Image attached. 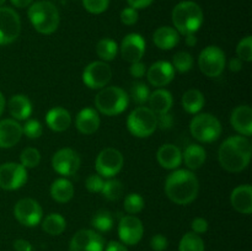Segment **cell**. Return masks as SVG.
Wrapping results in <instances>:
<instances>
[{
  "label": "cell",
  "instance_id": "cell-1",
  "mask_svg": "<svg viewBox=\"0 0 252 251\" xmlns=\"http://www.w3.org/2000/svg\"><path fill=\"white\" fill-rule=\"evenodd\" d=\"M252 154L251 142L244 135L228 138L220 145L218 159L221 167L229 172H240L250 164Z\"/></svg>",
  "mask_w": 252,
  "mask_h": 251
},
{
  "label": "cell",
  "instance_id": "cell-2",
  "mask_svg": "<svg viewBox=\"0 0 252 251\" xmlns=\"http://www.w3.org/2000/svg\"><path fill=\"white\" fill-rule=\"evenodd\" d=\"M199 191V182L189 170H176L166 177L165 192L174 203L189 204L196 199Z\"/></svg>",
  "mask_w": 252,
  "mask_h": 251
},
{
  "label": "cell",
  "instance_id": "cell-3",
  "mask_svg": "<svg viewBox=\"0 0 252 251\" xmlns=\"http://www.w3.org/2000/svg\"><path fill=\"white\" fill-rule=\"evenodd\" d=\"M175 30L179 33H194L203 24V11L194 1H181L174 7L171 14Z\"/></svg>",
  "mask_w": 252,
  "mask_h": 251
},
{
  "label": "cell",
  "instance_id": "cell-4",
  "mask_svg": "<svg viewBox=\"0 0 252 251\" xmlns=\"http://www.w3.org/2000/svg\"><path fill=\"white\" fill-rule=\"evenodd\" d=\"M29 19L34 30L42 34L56 32L61 21L58 9L48 0H41L31 4L29 9Z\"/></svg>",
  "mask_w": 252,
  "mask_h": 251
},
{
  "label": "cell",
  "instance_id": "cell-5",
  "mask_svg": "<svg viewBox=\"0 0 252 251\" xmlns=\"http://www.w3.org/2000/svg\"><path fill=\"white\" fill-rule=\"evenodd\" d=\"M129 96L118 86H107L101 89L95 97V106L106 116H117L127 110Z\"/></svg>",
  "mask_w": 252,
  "mask_h": 251
},
{
  "label": "cell",
  "instance_id": "cell-6",
  "mask_svg": "<svg viewBox=\"0 0 252 251\" xmlns=\"http://www.w3.org/2000/svg\"><path fill=\"white\" fill-rule=\"evenodd\" d=\"M192 137L202 143H212L221 134V125L216 116L211 113H199L189 123Z\"/></svg>",
  "mask_w": 252,
  "mask_h": 251
},
{
  "label": "cell",
  "instance_id": "cell-7",
  "mask_svg": "<svg viewBox=\"0 0 252 251\" xmlns=\"http://www.w3.org/2000/svg\"><path fill=\"white\" fill-rule=\"evenodd\" d=\"M127 127L134 137H150L158 128L157 115L149 107L140 106L133 110L128 116Z\"/></svg>",
  "mask_w": 252,
  "mask_h": 251
},
{
  "label": "cell",
  "instance_id": "cell-8",
  "mask_svg": "<svg viewBox=\"0 0 252 251\" xmlns=\"http://www.w3.org/2000/svg\"><path fill=\"white\" fill-rule=\"evenodd\" d=\"M225 53L217 46H208L199 53L198 65L208 78H217L225 69Z\"/></svg>",
  "mask_w": 252,
  "mask_h": 251
},
{
  "label": "cell",
  "instance_id": "cell-9",
  "mask_svg": "<svg viewBox=\"0 0 252 251\" xmlns=\"http://www.w3.org/2000/svg\"><path fill=\"white\" fill-rule=\"evenodd\" d=\"M123 162H125V159L120 150L115 148H106L101 150L100 154L97 155L95 167L101 177L111 179L122 170Z\"/></svg>",
  "mask_w": 252,
  "mask_h": 251
},
{
  "label": "cell",
  "instance_id": "cell-10",
  "mask_svg": "<svg viewBox=\"0 0 252 251\" xmlns=\"http://www.w3.org/2000/svg\"><path fill=\"white\" fill-rule=\"evenodd\" d=\"M21 32V20L11 7H0V44H10L16 41Z\"/></svg>",
  "mask_w": 252,
  "mask_h": 251
},
{
  "label": "cell",
  "instance_id": "cell-11",
  "mask_svg": "<svg viewBox=\"0 0 252 251\" xmlns=\"http://www.w3.org/2000/svg\"><path fill=\"white\" fill-rule=\"evenodd\" d=\"M112 69L105 62H93L83 71V81L90 89H102L110 83Z\"/></svg>",
  "mask_w": 252,
  "mask_h": 251
},
{
  "label": "cell",
  "instance_id": "cell-12",
  "mask_svg": "<svg viewBox=\"0 0 252 251\" xmlns=\"http://www.w3.org/2000/svg\"><path fill=\"white\" fill-rule=\"evenodd\" d=\"M27 181V170L17 162L0 165V188L14 191L24 186Z\"/></svg>",
  "mask_w": 252,
  "mask_h": 251
},
{
  "label": "cell",
  "instance_id": "cell-13",
  "mask_svg": "<svg viewBox=\"0 0 252 251\" xmlns=\"http://www.w3.org/2000/svg\"><path fill=\"white\" fill-rule=\"evenodd\" d=\"M105 239L97 231L81 229L76 231L69 244V251H103Z\"/></svg>",
  "mask_w": 252,
  "mask_h": 251
},
{
  "label": "cell",
  "instance_id": "cell-14",
  "mask_svg": "<svg viewBox=\"0 0 252 251\" xmlns=\"http://www.w3.org/2000/svg\"><path fill=\"white\" fill-rule=\"evenodd\" d=\"M41 206L32 198H22L15 204L14 216L20 224L25 226H36L42 220Z\"/></svg>",
  "mask_w": 252,
  "mask_h": 251
},
{
  "label": "cell",
  "instance_id": "cell-15",
  "mask_svg": "<svg viewBox=\"0 0 252 251\" xmlns=\"http://www.w3.org/2000/svg\"><path fill=\"white\" fill-rule=\"evenodd\" d=\"M81 164L80 157L75 150L70 148H63L58 150L52 157V166L54 171L63 176H71L79 170Z\"/></svg>",
  "mask_w": 252,
  "mask_h": 251
},
{
  "label": "cell",
  "instance_id": "cell-16",
  "mask_svg": "<svg viewBox=\"0 0 252 251\" xmlns=\"http://www.w3.org/2000/svg\"><path fill=\"white\" fill-rule=\"evenodd\" d=\"M143 234H144V226L139 218L132 214L121 218L118 224V236L122 244L135 245L142 240Z\"/></svg>",
  "mask_w": 252,
  "mask_h": 251
},
{
  "label": "cell",
  "instance_id": "cell-17",
  "mask_svg": "<svg viewBox=\"0 0 252 251\" xmlns=\"http://www.w3.org/2000/svg\"><path fill=\"white\" fill-rule=\"evenodd\" d=\"M145 53V39L139 33H129L121 43L122 58L128 63L139 62Z\"/></svg>",
  "mask_w": 252,
  "mask_h": 251
},
{
  "label": "cell",
  "instance_id": "cell-18",
  "mask_svg": "<svg viewBox=\"0 0 252 251\" xmlns=\"http://www.w3.org/2000/svg\"><path fill=\"white\" fill-rule=\"evenodd\" d=\"M147 78L153 86L162 88L174 80L175 69L169 62L159 61L150 66L147 73Z\"/></svg>",
  "mask_w": 252,
  "mask_h": 251
},
{
  "label": "cell",
  "instance_id": "cell-19",
  "mask_svg": "<svg viewBox=\"0 0 252 251\" xmlns=\"http://www.w3.org/2000/svg\"><path fill=\"white\" fill-rule=\"evenodd\" d=\"M22 126L15 120L0 121V148H12L22 137Z\"/></svg>",
  "mask_w": 252,
  "mask_h": 251
},
{
  "label": "cell",
  "instance_id": "cell-20",
  "mask_svg": "<svg viewBox=\"0 0 252 251\" xmlns=\"http://www.w3.org/2000/svg\"><path fill=\"white\" fill-rule=\"evenodd\" d=\"M230 123L236 132L244 137H250L252 134V110L250 106H238L231 112Z\"/></svg>",
  "mask_w": 252,
  "mask_h": 251
},
{
  "label": "cell",
  "instance_id": "cell-21",
  "mask_svg": "<svg viewBox=\"0 0 252 251\" xmlns=\"http://www.w3.org/2000/svg\"><path fill=\"white\" fill-rule=\"evenodd\" d=\"M157 159L160 166L167 170H174L181 165L182 153L179 147L174 144H164L157 153Z\"/></svg>",
  "mask_w": 252,
  "mask_h": 251
},
{
  "label": "cell",
  "instance_id": "cell-22",
  "mask_svg": "<svg viewBox=\"0 0 252 251\" xmlns=\"http://www.w3.org/2000/svg\"><path fill=\"white\" fill-rule=\"evenodd\" d=\"M231 206L241 214H251L252 212V187L250 185L239 186L231 192Z\"/></svg>",
  "mask_w": 252,
  "mask_h": 251
},
{
  "label": "cell",
  "instance_id": "cell-23",
  "mask_svg": "<svg viewBox=\"0 0 252 251\" xmlns=\"http://www.w3.org/2000/svg\"><path fill=\"white\" fill-rule=\"evenodd\" d=\"M76 128L83 134H93L100 127V117L94 108H84L76 116Z\"/></svg>",
  "mask_w": 252,
  "mask_h": 251
},
{
  "label": "cell",
  "instance_id": "cell-24",
  "mask_svg": "<svg viewBox=\"0 0 252 251\" xmlns=\"http://www.w3.org/2000/svg\"><path fill=\"white\" fill-rule=\"evenodd\" d=\"M153 41H154L155 46L164 51H170L174 47L177 46L180 42V33L170 26H161L154 32L153 36Z\"/></svg>",
  "mask_w": 252,
  "mask_h": 251
},
{
  "label": "cell",
  "instance_id": "cell-25",
  "mask_svg": "<svg viewBox=\"0 0 252 251\" xmlns=\"http://www.w3.org/2000/svg\"><path fill=\"white\" fill-rule=\"evenodd\" d=\"M47 126L54 132H64L71 125V116L69 111L63 107H54L48 111L46 116Z\"/></svg>",
  "mask_w": 252,
  "mask_h": 251
},
{
  "label": "cell",
  "instance_id": "cell-26",
  "mask_svg": "<svg viewBox=\"0 0 252 251\" xmlns=\"http://www.w3.org/2000/svg\"><path fill=\"white\" fill-rule=\"evenodd\" d=\"M148 102H149V108L155 115H162L171 110L174 100L170 91L165 89H158L154 93L150 94Z\"/></svg>",
  "mask_w": 252,
  "mask_h": 251
},
{
  "label": "cell",
  "instance_id": "cell-27",
  "mask_svg": "<svg viewBox=\"0 0 252 251\" xmlns=\"http://www.w3.org/2000/svg\"><path fill=\"white\" fill-rule=\"evenodd\" d=\"M9 112L15 120H27L32 113L31 101L25 95H14L9 101Z\"/></svg>",
  "mask_w": 252,
  "mask_h": 251
},
{
  "label": "cell",
  "instance_id": "cell-28",
  "mask_svg": "<svg viewBox=\"0 0 252 251\" xmlns=\"http://www.w3.org/2000/svg\"><path fill=\"white\" fill-rule=\"evenodd\" d=\"M185 164L189 169L197 170L206 162L207 153L203 147L198 144H189L182 154Z\"/></svg>",
  "mask_w": 252,
  "mask_h": 251
},
{
  "label": "cell",
  "instance_id": "cell-29",
  "mask_svg": "<svg viewBox=\"0 0 252 251\" xmlns=\"http://www.w3.org/2000/svg\"><path fill=\"white\" fill-rule=\"evenodd\" d=\"M51 196L58 203H66L74 196V186L69 180L58 179L52 184Z\"/></svg>",
  "mask_w": 252,
  "mask_h": 251
},
{
  "label": "cell",
  "instance_id": "cell-30",
  "mask_svg": "<svg viewBox=\"0 0 252 251\" xmlns=\"http://www.w3.org/2000/svg\"><path fill=\"white\" fill-rule=\"evenodd\" d=\"M204 102V95L197 89H189L182 96V107L185 108V111L191 115H194V113H198L199 111L203 108Z\"/></svg>",
  "mask_w": 252,
  "mask_h": 251
},
{
  "label": "cell",
  "instance_id": "cell-31",
  "mask_svg": "<svg viewBox=\"0 0 252 251\" xmlns=\"http://www.w3.org/2000/svg\"><path fill=\"white\" fill-rule=\"evenodd\" d=\"M65 219L58 213L48 214L42 221V229L49 235H61L65 230Z\"/></svg>",
  "mask_w": 252,
  "mask_h": 251
},
{
  "label": "cell",
  "instance_id": "cell-32",
  "mask_svg": "<svg viewBox=\"0 0 252 251\" xmlns=\"http://www.w3.org/2000/svg\"><path fill=\"white\" fill-rule=\"evenodd\" d=\"M115 224V217L107 209H100L94 214L93 219H91V225L96 229V230L101 231V233H107L113 228Z\"/></svg>",
  "mask_w": 252,
  "mask_h": 251
},
{
  "label": "cell",
  "instance_id": "cell-33",
  "mask_svg": "<svg viewBox=\"0 0 252 251\" xmlns=\"http://www.w3.org/2000/svg\"><path fill=\"white\" fill-rule=\"evenodd\" d=\"M204 249L206 246L203 239L193 231L186 233L180 240L179 251H204Z\"/></svg>",
  "mask_w": 252,
  "mask_h": 251
},
{
  "label": "cell",
  "instance_id": "cell-34",
  "mask_svg": "<svg viewBox=\"0 0 252 251\" xmlns=\"http://www.w3.org/2000/svg\"><path fill=\"white\" fill-rule=\"evenodd\" d=\"M118 46L113 39L102 38L96 46V53L102 61H113L117 56Z\"/></svg>",
  "mask_w": 252,
  "mask_h": 251
},
{
  "label": "cell",
  "instance_id": "cell-35",
  "mask_svg": "<svg viewBox=\"0 0 252 251\" xmlns=\"http://www.w3.org/2000/svg\"><path fill=\"white\" fill-rule=\"evenodd\" d=\"M123 191H125V187H123L122 182L116 179H110L103 184L101 193L108 201H117L122 197Z\"/></svg>",
  "mask_w": 252,
  "mask_h": 251
},
{
  "label": "cell",
  "instance_id": "cell-36",
  "mask_svg": "<svg viewBox=\"0 0 252 251\" xmlns=\"http://www.w3.org/2000/svg\"><path fill=\"white\" fill-rule=\"evenodd\" d=\"M172 68L180 73H186L193 65V58L187 52H177L172 58Z\"/></svg>",
  "mask_w": 252,
  "mask_h": 251
},
{
  "label": "cell",
  "instance_id": "cell-37",
  "mask_svg": "<svg viewBox=\"0 0 252 251\" xmlns=\"http://www.w3.org/2000/svg\"><path fill=\"white\" fill-rule=\"evenodd\" d=\"M20 160L25 169H33L41 161V154L36 148H25L20 155Z\"/></svg>",
  "mask_w": 252,
  "mask_h": 251
},
{
  "label": "cell",
  "instance_id": "cell-38",
  "mask_svg": "<svg viewBox=\"0 0 252 251\" xmlns=\"http://www.w3.org/2000/svg\"><path fill=\"white\" fill-rule=\"evenodd\" d=\"M150 96V90L148 88L147 84L144 83H134L130 88V97L138 105H144L145 102H148V98Z\"/></svg>",
  "mask_w": 252,
  "mask_h": 251
},
{
  "label": "cell",
  "instance_id": "cell-39",
  "mask_svg": "<svg viewBox=\"0 0 252 251\" xmlns=\"http://www.w3.org/2000/svg\"><path fill=\"white\" fill-rule=\"evenodd\" d=\"M144 198L139 193H129L126 196L123 206H125L126 212L133 216V214L142 212L143 208H144Z\"/></svg>",
  "mask_w": 252,
  "mask_h": 251
},
{
  "label": "cell",
  "instance_id": "cell-40",
  "mask_svg": "<svg viewBox=\"0 0 252 251\" xmlns=\"http://www.w3.org/2000/svg\"><path fill=\"white\" fill-rule=\"evenodd\" d=\"M236 53H238V58L241 61L251 62L252 61V37L246 36L239 42L238 47H236Z\"/></svg>",
  "mask_w": 252,
  "mask_h": 251
},
{
  "label": "cell",
  "instance_id": "cell-41",
  "mask_svg": "<svg viewBox=\"0 0 252 251\" xmlns=\"http://www.w3.org/2000/svg\"><path fill=\"white\" fill-rule=\"evenodd\" d=\"M22 133L30 139H37L43 133V128L37 120H29L22 127Z\"/></svg>",
  "mask_w": 252,
  "mask_h": 251
},
{
  "label": "cell",
  "instance_id": "cell-42",
  "mask_svg": "<svg viewBox=\"0 0 252 251\" xmlns=\"http://www.w3.org/2000/svg\"><path fill=\"white\" fill-rule=\"evenodd\" d=\"M85 10L90 14H102L110 5V0H83Z\"/></svg>",
  "mask_w": 252,
  "mask_h": 251
},
{
  "label": "cell",
  "instance_id": "cell-43",
  "mask_svg": "<svg viewBox=\"0 0 252 251\" xmlns=\"http://www.w3.org/2000/svg\"><path fill=\"white\" fill-rule=\"evenodd\" d=\"M103 184H105V181H103V179L98 174L90 175L85 181L86 188H88L90 192H94V193L101 192V189H102L103 187Z\"/></svg>",
  "mask_w": 252,
  "mask_h": 251
},
{
  "label": "cell",
  "instance_id": "cell-44",
  "mask_svg": "<svg viewBox=\"0 0 252 251\" xmlns=\"http://www.w3.org/2000/svg\"><path fill=\"white\" fill-rule=\"evenodd\" d=\"M138 11L133 7H126L121 11V21L122 24L127 25V26H132V25L137 24L138 21Z\"/></svg>",
  "mask_w": 252,
  "mask_h": 251
},
{
  "label": "cell",
  "instance_id": "cell-45",
  "mask_svg": "<svg viewBox=\"0 0 252 251\" xmlns=\"http://www.w3.org/2000/svg\"><path fill=\"white\" fill-rule=\"evenodd\" d=\"M150 246L154 251H165L169 246V241H167L166 236L157 234L150 239Z\"/></svg>",
  "mask_w": 252,
  "mask_h": 251
},
{
  "label": "cell",
  "instance_id": "cell-46",
  "mask_svg": "<svg viewBox=\"0 0 252 251\" xmlns=\"http://www.w3.org/2000/svg\"><path fill=\"white\" fill-rule=\"evenodd\" d=\"M157 123L158 128H160L162 130H167L174 125V117L169 112L162 113V115H157Z\"/></svg>",
  "mask_w": 252,
  "mask_h": 251
},
{
  "label": "cell",
  "instance_id": "cell-47",
  "mask_svg": "<svg viewBox=\"0 0 252 251\" xmlns=\"http://www.w3.org/2000/svg\"><path fill=\"white\" fill-rule=\"evenodd\" d=\"M129 73L133 78H143L147 73V68H145V64L143 62H134V63H130Z\"/></svg>",
  "mask_w": 252,
  "mask_h": 251
},
{
  "label": "cell",
  "instance_id": "cell-48",
  "mask_svg": "<svg viewBox=\"0 0 252 251\" xmlns=\"http://www.w3.org/2000/svg\"><path fill=\"white\" fill-rule=\"evenodd\" d=\"M191 226H192V229H193V233L203 234L208 230V221H207L204 218L198 217V218L193 219Z\"/></svg>",
  "mask_w": 252,
  "mask_h": 251
},
{
  "label": "cell",
  "instance_id": "cell-49",
  "mask_svg": "<svg viewBox=\"0 0 252 251\" xmlns=\"http://www.w3.org/2000/svg\"><path fill=\"white\" fill-rule=\"evenodd\" d=\"M14 249L16 251H32L33 248L30 244V241L25 240V239H17L14 241Z\"/></svg>",
  "mask_w": 252,
  "mask_h": 251
},
{
  "label": "cell",
  "instance_id": "cell-50",
  "mask_svg": "<svg viewBox=\"0 0 252 251\" xmlns=\"http://www.w3.org/2000/svg\"><path fill=\"white\" fill-rule=\"evenodd\" d=\"M128 4H129L130 7L138 10V9H145L149 5L153 4L154 0H127Z\"/></svg>",
  "mask_w": 252,
  "mask_h": 251
},
{
  "label": "cell",
  "instance_id": "cell-51",
  "mask_svg": "<svg viewBox=\"0 0 252 251\" xmlns=\"http://www.w3.org/2000/svg\"><path fill=\"white\" fill-rule=\"evenodd\" d=\"M105 251H128V249L123 245L122 243L118 241H110L106 246Z\"/></svg>",
  "mask_w": 252,
  "mask_h": 251
},
{
  "label": "cell",
  "instance_id": "cell-52",
  "mask_svg": "<svg viewBox=\"0 0 252 251\" xmlns=\"http://www.w3.org/2000/svg\"><path fill=\"white\" fill-rule=\"evenodd\" d=\"M243 68V62L239 58H233L230 62H229V69L231 71H239Z\"/></svg>",
  "mask_w": 252,
  "mask_h": 251
},
{
  "label": "cell",
  "instance_id": "cell-53",
  "mask_svg": "<svg viewBox=\"0 0 252 251\" xmlns=\"http://www.w3.org/2000/svg\"><path fill=\"white\" fill-rule=\"evenodd\" d=\"M10 1H11V4L14 5V6L20 7V9H24V7L30 6L33 0H10Z\"/></svg>",
  "mask_w": 252,
  "mask_h": 251
},
{
  "label": "cell",
  "instance_id": "cell-54",
  "mask_svg": "<svg viewBox=\"0 0 252 251\" xmlns=\"http://www.w3.org/2000/svg\"><path fill=\"white\" fill-rule=\"evenodd\" d=\"M186 44L189 47H194L197 44V37L194 36V33L186 34Z\"/></svg>",
  "mask_w": 252,
  "mask_h": 251
},
{
  "label": "cell",
  "instance_id": "cell-55",
  "mask_svg": "<svg viewBox=\"0 0 252 251\" xmlns=\"http://www.w3.org/2000/svg\"><path fill=\"white\" fill-rule=\"evenodd\" d=\"M5 110V97L1 93H0V116L2 115Z\"/></svg>",
  "mask_w": 252,
  "mask_h": 251
},
{
  "label": "cell",
  "instance_id": "cell-56",
  "mask_svg": "<svg viewBox=\"0 0 252 251\" xmlns=\"http://www.w3.org/2000/svg\"><path fill=\"white\" fill-rule=\"evenodd\" d=\"M5 1H6V0H0V7H1L2 5H4Z\"/></svg>",
  "mask_w": 252,
  "mask_h": 251
}]
</instances>
